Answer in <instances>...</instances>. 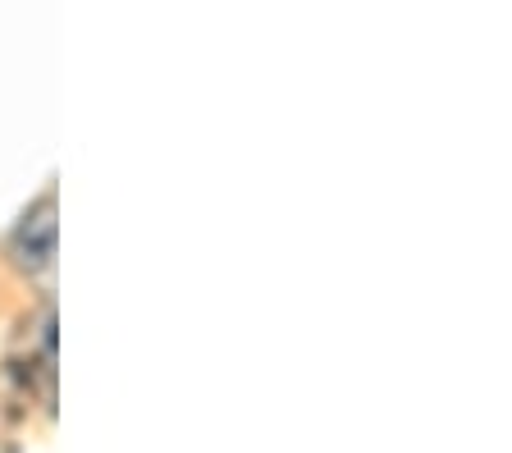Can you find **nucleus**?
<instances>
[{"mask_svg":"<svg viewBox=\"0 0 512 453\" xmlns=\"http://www.w3.org/2000/svg\"><path fill=\"white\" fill-rule=\"evenodd\" d=\"M0 257H5V266H10L14 275H23L28 284L46 280L55 270V188L51 184L19 211L14 229L5 234Z\"/></svg>","mask_w":512,"mask_h":453,"instance_id":"f257e3e1","label":"nucleus"}]
</instances>
